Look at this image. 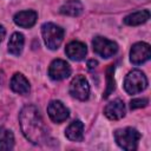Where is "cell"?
I'll list each match as a JSON object with an SVG mask.
<instances>
[{
    "mask_svg": "<svg viewBox=\"0 0 151 151\" xmlns=\"http://www.w3.org/2000/svg\"><path fill=\"white\" fill-rule=\"evenodd\" d=\"M20 127L26 137L33 144H41L46 140L47 129L39 110L33 105H26L19 113Z\"/></svg>",
    "mask_w": 151,
    "mask_h": 151,
    "instance_id": "1",
    "label": "cell"
},
{
    "mask_svg": "<svg viewBox=\"0 0 151 151\" xmlns=\"http://www.w3.org/2000/svg\"><path fill=\"white\" fill-rule=\"evenodd\" d=\"M140 137H142L140 133L133 127H124L114 132V139L117 144L126 151L136 150Z\"/></svg>",
    "mask_w": 151,
    "mask_h": 151,
    "instance_id": "2",
    "label": "cell"
},
{
    "mask_svg": "<svg viewBox=\"0 0 151 151\" xmlns=\"http://www.w3.org/2000/svg\"><path fill=\"white\" fill-rule=\"evenodd\" d=\"M41 33L46 46L50 50H58L64 39V29L52 22H45L41 26Z\"/></svg>",
    "mask_w": 151,
    "mask_h": 151,
    "instance_id": "3",
    "label": "cell"
},
{
    "mask_svg": "<svg viewBox=\"0 0 151 151\" xmlns=\"http://www.w3.org/2000/svg\"><path fill=\"white\" fill-rule=\"evenodd\" d=\"M147 86L146 76L139 70H132L124 79V88L129 94H137Z\"/></svg>",
    "mask_w": 151,
    "mask_h": 151,
    "instance_id": "4",
    "label": "cell"
},
{
    "mask_svg": "<svg viewBox=\"0 0 151 151\" xmlns=\"http://www.w3.org/2000/svg\"><path fill=\"white\" fill-rule=\"evenodd\" d=\"M92 46L93 51L101 58H111L118 51V45L114 41L103 37H96L92 40Z\"/></svg>",
    "mask_w": 151,
    "mask_h": 151,
    "instance_id": "5",
    "label": "cell"
},
{
    "mask_svg": "<svg viewBox=\"0 0 151 151\" xmlns=\"http://www.w3.org/2000/svg\"><path fill=\"white\" fill-rule=\"evenodd\" d=\"M70 93L79 100H87L90 96V85L86 78L81 74L76 76L70 84Z\"/></svg>",
    "mask_w": 151,
    "mask_h": 151,
    "instance_id": "6",
    "label": "cell"
},
{
    "mask_svg": "<svg viewBox=\"0 0 151 151\" xmlns=\"http://www.w3.org/2000/svg\"><path fill=\"white\" fill-rule=\"evenodd\" d=\"M71 66L68 65V63H66L63 59H55L51 63L50 67H48V76L52 80H63L66 79L71 76Z\"/></svg>",
    "mask_w": 151,
    "mask_h": 151,
    "instance_id": "7",
    "label": "cell"
},
{
    "mask_svg": "<svg viewBox=\"0 0 151 151\" xmlns=\"http://www.w3.org/2000/svg\"><path fill=\"white\" fill-rule=\"evenodd\" d=\"M151 57L150 45L146 42H136L130 51V60L134 65H140L147 61Z\"/></svg>",
    "mask_w": 151,
    "mask_h": 151,
    "instance_id": "8",
    "label": "cell"
},
{
    "mask_svg": "<svg viewBox=\"0 0 151 151\" xmlns=\"http://www.w3.org/2000/svg\"><path fill=\"white\" fill-rule=\"evenodd\" d=\"M47 113L54 123H63L70 116L68 109L60 100H52L47 106Z\"/></svg>",
    "mask_w": 151,
    "mask_h": 151,
    "instance_id": "9",
    "label": "cell"
},
{
    "mask_svg": "<svg viewBox=\"0 0 151 151\" xmlns=\"http://www.w3.org/2000/svg\"><path fill=\"white\" fill-rule=\"evenodd\" d=\"M125 112H126L125 104L120 99H116L113 101H110L104 109L105 116L111 120H119V119L124 118Z\"/></svg>",
    "mask_w": 151,
    "mask_h": 151,
    "instance_id": "10",
    "label": "cell"
},
{
    "mask_svg": "<svg viewBox=\"0 0 151 151\" xmlns=\"http://www.w3.org/2000/svg\"><path fill=\"white\" fill-rule=\"evenodd\" d=\"M65 53L70 59L74 61H80L85 58L87 53V48H86V45L81 41H71L66 45Z\"/></svg>",
    "mask_w": 151,
    "mask_h": 151,
    "instance_id": "11",
    "label": "cell"
},
{
    "mask_svg": "<svg viewBox=\"0 0 151 151\" xmlns=\"http://www.w3.org/2000/svg\"><path fill=\"white\" fill-rule=\"evenodd\" d=\"M37 18H38V14L34 11H31V9L21 11L14 15V22L20 27L29 28L35 24Z\"/></svg>",
    "mask_w": 151,
    "mask_h": 151,
    "instance_id": "12",
    "label": "cell"
},
{
    "mask_svg": "<svg viewBox=\"0 0 151 151\" xmlns=\"http://www.w3.org/2000/svg\"><path fill=\"white\" fill-rule=\"evenodd\" d=\"M11 90L19 94H26L29 92V83L26 79V77L21 73H15L9 83Z\"/></svg>",
    "mask_w": 151,
    "mask_h": 151,
    "instance_id": "13",
    "label": "cell"
},
{
    "mask_svg": "<svg viewBox=\"0 0 151 151\" xmlns=\"http://www.w3.org/2000/svg\"><path fill=\"white\" fill-rule=\"evenodd\" d=\"M65 136L71 142H81L84 138V124L80 120L72 122L66 127Z\"/></svg>",
    "mask_w": 151,
    "mask_h": 151,
    "instance_id": "14",
    "label": "cell"
},
{
    "mask_svg": "<svg viewBox=\"0 0 151 151\" xmlns=\"http://www.w3.org/2000/svg\"><path fill=\"white\" fill-rule=\"evenodd\" d=\"M150 18V12L149 9H143L139 12H134L132 14H129L124 18V24L129 26H138L144 22H146Z\"/></svg>",
    "mask_w": 151,
    "mask_h": 151,
    "instance_id": "15",
    "label": "cell"
},
{
    "mask_svg": "<svg viewBox=\"0 0 151 151\" xmlns=\"http://www.w3.org/2000/svg\"><path fill=\"white\" fill-rule=\"evenodd\" d=\"M24 44H25V38H24V34L22 33H19V32H15L11 35L9 40H8V52L13 55H19L22 51V47H24Z\"/></svg>",
    "mask_w": 151,
    "mask_h": 151,
    "instance_id": "16",
    "label": "cell"
},
{
    "mask_svg": "<svg viewBox=\"0 0 151 151\" xmlns=\"http://www.w3.org/2000/svg\"><path fill=\"white\" fill-rule=\"evenodd\" d=\"M83 12V5L79 0H67L61 7L60 13L68 17H78Z\"/></svg>",
    "mask_w": 151,
    "mask_h": 151,
    "instance_id": "17",
    "label": "cell"
},
{
    "mask_svg": "<svg viewBox=\"0 0 151 151\" xmlns=\"http://www.w3.org/2000/svg\"><path fill=\"white\" fill-rule=\"evenodd\" d=\"M14 146V136L12 131L0 127V151L12 150Z\"/></svg>",
    "mask_w": 151,
    "mask_h": 151,
    "instance_id": "18",
    "label": "cell"
},
{
    "mask_svg": "<svg viewBox=\"0 0 151 151\" xmlns=\"http://www.w3.org/2000/svg\"><path fill=\"white\" fill-rule=\"evenodd\" d=\"M113 72H114V66L113 65H110V67L107 68V87H106V91L105 93L103 94V98H107L114 90V79H113Z\"/></svg>",
    "mask_w": 151,
    "mask_h": 151,
    "instance_id": "19",
    "label": "cell"
},
{
    "mask_svg": "<svg viewBox=\"0 0 151 151\" xmlns=\"http://www.w3.org/2000/svg\"><path fill=\"white\" fill-rule=\"evenodd\" d=\"M147 104H149V100L146 98H136L130 101V109L131 110L142 109V107H145Z\"/></svg>",
    "mask_w": 151,
    "mask_h": 151,
    "instance_id": "20",
    "label": "cell"
},
{
    "mask_svg": "<svg viewBox=\"0 0 151 151\" xmlns=\"http://www.w3.org/2000/svg\"><path fill=\"white\" fill-rule=\"evenodd\" d=\"M97 65H98V61H97V60H94V59H91V60H88V61H87V66H88V68H90V70L96 68V67H97Z\"/></svg>",
    "mask_w": 151,
    "mask_h": 151,
    "instance_id": "21",
    "label": "cell"
},
{
    "mask_svg": "<svg viewBox=\"0 0 151 151\" xmlns=\"http://www.w3.org/2000/svg\"><path fill=\"white\" fill-rule=\"evenodd\" d=\"M5 34H6V29H5V27L2 25H0V42L4 40Z\"/></svg>",
    "mask_w": 151,
    "mask_h": 151,
    "instance_id": "22",
    "label": "cell"
}]
</instances>
